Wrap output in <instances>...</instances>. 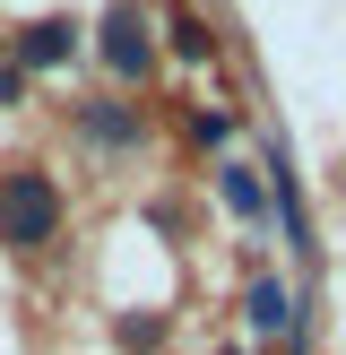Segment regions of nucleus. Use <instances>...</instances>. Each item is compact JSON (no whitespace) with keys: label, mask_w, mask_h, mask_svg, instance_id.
I'll list each match as a JSON object with an SVG mask.
<instances>
[{"label":"nucleus","mask_w":346,"mask_h":355,"mask_svg":"<svg viewBox=\"0 0 346 355\" xmlns=\"http://www.w3.org/2000/svg\"><path fill=\"white\" fill-rule=\"evenodd\" d=\"M104 61H113L121 78L147 69V26H138V9H113V17H104Z\"/></svg>","instance_id":"2"},{"label":"nucleus","mask_w":346,"mask_h":355,"mask_svg":"<svg viewBox=\"0 0 346 355\" xmlns=\"http://www.w3.org/2000/svg\"><path fill=\"white\" fill-rule=\"evenodd\" d=\"M173 44H182V52H190V61H199V52H208V44H217V35H208V26H199V17H173Z\"/></svg>","instance_id":"7"},{"label":"nucleus","mask_w":346,"mask_h":355,"mask_svg":"<svg viewBox=\"0 0 346 355\" xmlns=\"http://www.w3.org/2000/svg\"><path fill=\"white\" fill-rule=\"evenodd\" d=\"M86 130H95V139H130V130H138V121H130V113H121V104H86Z\"/></svg>","instance_id":"6"},{"label":"nucleus","mask_w":346,"mask_h":355,"mask_svg":"<svg viewBox=\"0 0 346 355\" xmlns=\"http://www.w3.org/2000/svg\"><path fill=\"white\" fill-rule=\"evenodd\" d=\"M17 87H26V69L9 61V44H0V104H17Z\"/></svg>","instance_id":"8"},{"label":"nucleus","mask_w":346,"mask_h":355,"mask_svg":"<svg viewBox=\"0 0 346 355\" xmlns=\"http://www.w3.org/2000/svg\"><path fill=\"white\" fill-rule=\"evenodd\" d=\"M69 44H78V35L44 17V26H26V35H17V52H9V61H17V69H61V61H69Z\"/></svg>","instance_id":"4"},{"label":"nucleus","mask_w":346,"mask_h":355,"mask_svg":"<svg viewBox=\"0 0 346 355\" xmlns=\"http://www.w3.org/2000/svg\"><path fill=\"white\" fill-rule=\"evenodd\" d=\"M217 191H225V208H234V217H260V200H268L251 165H225V182H217Z\"/></svg>","instance_id":"5"},{"label":"nucleus","mask_w":346,"mask_h":355,"mask_svg":"<svg viewBox=\"0 0 346 355\" xmlns=\"http://www.w3.org/2000/svg\"><path fill=\"white\" fill-rule=\"evenodd\" d=\"M52 225H61V191H52V173H9L0 182V243H52Z\"/></svg>","instance_id":"1"},{"label":"nucleus","mask_w":346,"mask_h":355,"mask_svg":"<svg viewBox=\"0 0 346 355\" xmlns=\"http://www.w3.org/2000/svg\"><path fill=\"white\" fill-rule=\"evenodd\" d=\"M242 321H251L260 338H286V329H294V295L277 286V277H260V286L242 295Z\"/></svg>","instance_id":"3"}]
</instances>
